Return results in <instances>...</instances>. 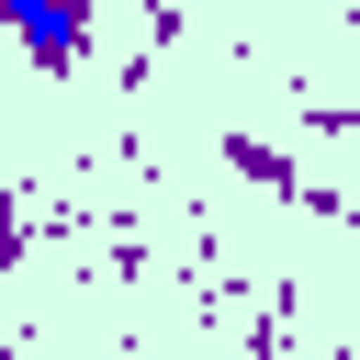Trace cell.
Masks as SVG:
<instances>
[{
    "label": "cell",
    "mask_w": 360,
    "mask_h": 360,
    "mask_svg": "<svg viewBox=\"0 0 360 360\" xmlns=\"http://www.w3.org/2000/svg\"><path fill=\"white\" fill-rule=\"evenodd\" d=\"M90 11H101V0H0V22H11L45 68H68V56L90 45Z\"/></svg>",
    "instance_id": "6da1fadb"
}]
</instances>
